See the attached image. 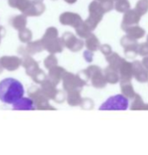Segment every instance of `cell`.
<instances>
[{"label":"cell","mask_w":148,"mask_h":155,"mask_svg":"<svg viewBox=\"0 0 148 155\" xmlns=\"http://www.w3.org/2000/svg\"><path fill=\"white\" fill-rule=\"evenodd\" d=\"M25 89L20 81L6 78L0 82V100L5 104L13 105L24 97Z\"/></svg>","instance_id":"1"},{"label":"cell","mask_w":148,"mask_h":155,"mask_svg":"<svg viewBox=\"0 0 148 155\" xmlns=\"http://www.w3.org/2000/svg\"><path fill=\"white\" fill-rule=\"evenodd\" d=\"M128 108V99L124 95L113 96L106 100L99 107V110H121L125 111Z\"/></svg>","instance_id":"2"},{"label":"cell","mask_w":148,"mask_h":155,"mask_svg":"<svg viewBox=\"0 0 148 155\" xmlns=\"http://www.w3.org/2000/svg\"><path fill=\"white\" fill-rule=\"evenodd\" d=\"M121 45L125 47V53L127 58H134L138 54V45L139 44L136 39L130 38L129 36H126L122 38Z\"/></svg>","instance_id":"3"},{"label":"cell","mask_w":148,"mask_h":155,"mask_svg":"<svg viewBox=\"0 0 148 155\" xmlns=\"http://www.w3.org/2000/svg\"><path fill=\"white\" fill-rule=\"evenodd\" d=\"M133 76L140 83H146L148 81V71L143 66L140 61L135 60L132 63Z\"/></svg>","instance_id":"4"},{"label":"cell","mask_w":148,"mask_h":155,"mask_svg":"<svg viewBox=\"0 0 148 155\" xmlns=\"http://www.w3.org/2000/svg\"><path fill=\"white\" fill-rule=\"evenodd\" d=\"M140 15L135 10H128L123 18L122 29L124 31H126L133 25H138V24L140 23Z\"/></svg>","instance_id":"5"},{"label":"cell","mask_w":148,"mask_h":155,"mask_svg":"<svg viewBox=\"0 0 148 155\" xmlns=\"http://www.w3.org/2000/svg\"><path fill=\"white\" fill-rule=\"evenodd\" d=\"M121 82H130L133 78V65L132 63L127 62L123 59L120 67Z\"/></svg>","instance_id":"6"},{"label":"cell","mask_w":148,"mask_h":155,"mask_svg":"<svg viewBox=\"0 0 148 155\" xmlns=\"http://www.w3.org/2000/svg\"><path fill=\"white\" fill-rule=\"evenodd\" d=\"M126 31H127V36H129L130 38L136 40L142 38L146 34V31L139 25H133L126 30Z\"/></svg>","instance_id":"7"},{"label":"cell","mask_w":148,"mask_h":155,"mask_svg":"<svg viewBox=\"0 0 148 155\" xmlns=\"http://www.w3.org/2000/svg\"><path fill=\"white\" fill-rule=\"evenodd\" d=\"M133 102L132 103V106L130 107L133 111H138V110H148V104L144 103L143 99L140 94H135Z\"/></svg>","instance_id":"8"},{"label":"cell","mask_w":148,"mask_h":155,"mask_svg":"<svg viewBox=\"0 0 148 155\" xmlns=\"http://www.w3.org/2000/svg\"><path fill=\"white\" fill-rule=\"evenodd\" d=\"M121 91L122 94L127 99H133L136 92L134 91L133 86L130 82H121Z\"/></svg>","instance_id":"9"},{"label":"cell","mask_w":148,"mask_h":155,"mask_svg":"<svg viewBox=\"0 0 148 155\" xmlns=\"http://www.w3.org/2000/svg\"><path fill=\"white\" fill-rule=\"evenodd\" d=\"M15 109H22V110H31L33 109V103L31 99H24L22 98L19 99L17 103L13 104Z\"/></svg>","instance_id":"10"},{"label":"cell","mask_w":148,"mask_h":155,"mask_svg":"<svg viewBox=\"0 0 148 155\" xmlns=\"http://www.w3.org/2000/svg\"><path fill=\"white\" fill-rule=\"evenodd\" d=\"M134 10L140 16L146 14L148 12V0H140V1H138Z\"/></svg>","instance_id":"11"},{"label":"cell","mask_w":148,"mask_h":155,"mask_svg":"<svg viewBox=\"0 0 148 155\" xmlns=\"http://www.w3.org/2000/svg\"><path fill=\"white\" fill-rule=\"evenodd\" d=\"M115 8L120 12H127L128 10H130V3L127 0H118Z\"/></svg>","instance_id":"12"},{"label":"cell","mask_w":148,"mask_h":155,"mask_svg":"<svg viewBox=\"0 0 148 155\" xmlns=\"http://www.w3.org/2000/svg\"><path fill=\"white\" fill-rule=\"evenodd\" d=\"M138 54L142 57L148 56V43H140L138 45Z\"/></svg>","instance_id":"13"},{"label":"cell","mask_w":148,"mask_h":155,"mask_svg":"<svg viewBox=\"0 0 148 155\" xmlns=\"http://www.w3.org/2000/svg\"><path fill=\"white\" fill-rule=\"evenodd\" d=\"M141 63L143 64V66L148 71V56L144 57V58H143V60L141 61Z\"/></svg>","instance_id":"14"},{"label":"cell","mask_w":148,"mask_h":155,"mask_svg":"<svg viewBox=\"0 0 148 155\" xmlns=\"http://www.w3.org/2000/svg\"><path fill=\"white\" fill-rule=\"evenodd\" d=\"M146 41H147V43H148V36H147V39H146Z\"/></svg>","instance_id":"15"}]
</instances>
